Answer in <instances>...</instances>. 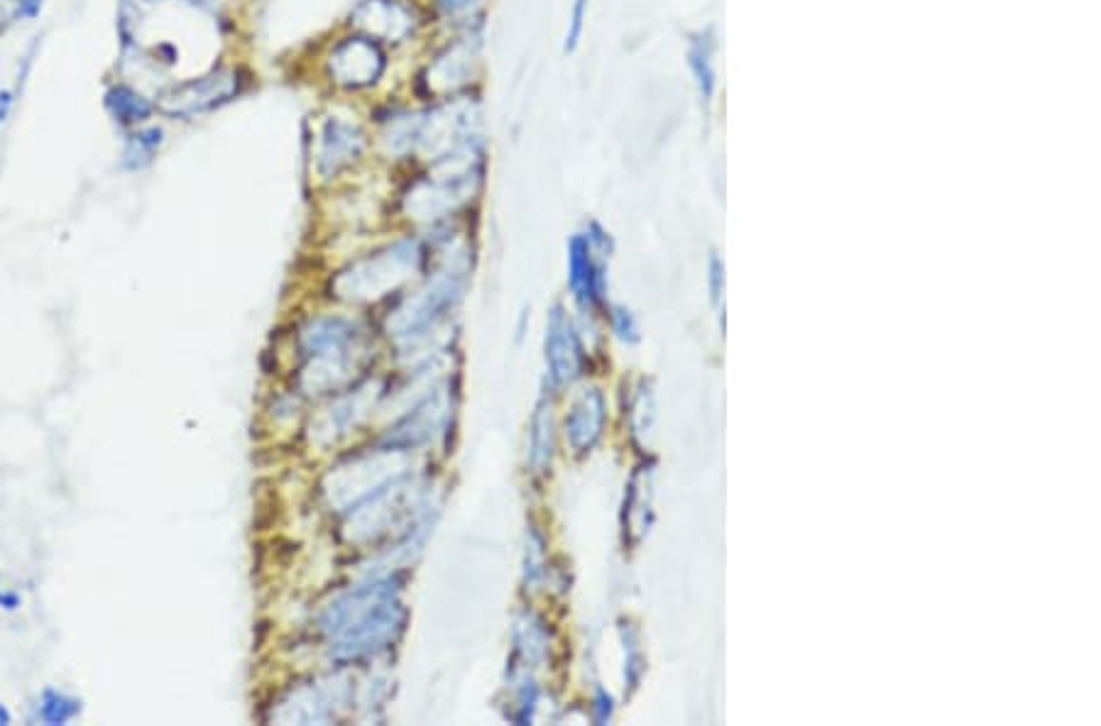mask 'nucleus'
<instances>
[{"mask_svg":"<svg viewBox=\"0 0 1101 726\" xmlns=\"http://www.w3.org/2000/svg\"><path fill=\"white\" fill-rule=\"evenodd\" d=\"M612 331L622 337L624 343H637L639 341V325L634 316L624 309L612 311Z\"/></svg>","mask_w":1101,"mask_h":726,"instance_id":"nucleus-14","label":"nucleus"},{"mask_svg":"<svg viewBox=\"0 0 1101 726\" xmlns=\"http://www.w3.org/2000/svg\"><path fill=\"white\" fill-rule=\"evenodd\" d=\"M353 22L372 38L402 42L414 30V13L402 0H362L353 10Z\"/></svg>","mask_w":1101,"mask_h":726,"instance_id":"nucleus-6","label":"nucleus"},{"mask_svg":"<svg viewBox=\"0 0 1101 726\" xmlns=\"http://www.w3.org/2000/svg\"><path fill=\"white\" fill-rule=\"evenodd\" d=\"M585 6H588V0H578L575 8H573V20H571V30H568V38H565V50L568 52H573L578 42H580V34H583V20H585Z\"/></svg>","mask_w":1101,"mask_h":726,"instance_id":"nucleus-15","label":"nucleus"},{"mask_svg":"<svg viewBox=\"0 0 1101 726\" xmlns=\"http://www.w3.org/2000/svg\"><path fill=\"white\" fill-rule=\"evenodd\" d=\"M362 148H366V135L360 128L343 123V120H329L321 132V150H319V169L323 177H333L353 164Z\"/></svg>","mask_w":1101,"mask_h":726,"instance_id":"nucleus-8","label":"nucleus"},{"mask_svg":"<svg viewBox=\"0 0 1101 726\" xmlns=\"http://www.w3.org/2000/svg\"><path fill=\"white\" fill-rule=\"evenodd\" d=\"M402 604L390 583L370 585L331 604L323 628L331 634L336 653L343 658H360L384 648L402 628Z\"/></svg>","mask_w":1101,"mask_h":726,"instance_id":"nucleus-1","label":"nucleus"},{"mask_svg":"<svg viewBox=\"0 0 1101 726\" xmlns=\"http://www.w3.org/2000/svg\"><path fill=\"white\" fill-rule=\"evenodd\" d=\"M708 57L710 54L705 52L703 42H695L691 47V52H688V59H691V67H693L698 83H700V91H703L705 99H710V93H712V69H710Z\"/></svg>","mask_w":1101,"mask_h":726,"instance_id":"nucleus-13","label":"nucleus"},{"mask_svg":"<svg viewBox=\"0 0 1101 726\" xmlns=\"http://www.w3.org/2000/svg\"><path fill=\"white\" fill-rule=\"evenodd\" d=\"M79 712H81L79 699L62 695V693H54V689H47L40 699V705H38V717L50 726L67 724V722L74 719Z\"/></svg>","mask_w":1101,"mask_h":726,"instance_id":"nucleus-11","label":"nucleus"},{"mask_svg":"<svg viewBox=\"0 0 1101 726\" xmlns=\"http://www.w3.org/2000/svg\"><path fill=\"white\" fill-rule=\"evenodd\" d=\"M331 74L338 83L350 89L368 87L380 79L384 69V57L380 47L368 38H350L343 40L331 52Z\"/></svg>","mask_w":1101,"mask_h":726,"instance_id":"nucleus-4","label":"nucleus"},{"mask_svg":"<svg viewBox=\"0 0 1101 726\" xmlns=\"http://www.w3.org/2000/svg\"><path fill=\"white\" fill-rule=\"evenodd\" d=\"M473 3H478V0H439V6L446 10V13H458V10H466Z\"/></svg>","mask_w":1101,"mask_h":726,"instance_id":"nucleus-20","label":"nucleus"},{"mask_svg":"<svg viewBox=\"0 0 1101 726\" xmlns=\"http://www.w3.org/2000/svg\"><path fill=\"white\" fill-rule=\"evenodd\" d=\"M238 93V74L233 69H218L211 74L181 81L160 95V108L169 115L189 118L231 101Z\"/></svg>","mask_w":1101,"mask_h":726,"instance_id":"nucleus-2","label":"nucleus"},{"mask_svg":"<svg viewBox=\"0 0 1101 726\" xmlns=\"http://www.w3.org/2000/svg\"><path fill=\"white\" fill-rule=\"evenodd\" d=\"M547 360L555 384H571L583 370V347H580L573 325L565 319L561 306L553 309L549 321Z\"/></svg>","mask_w":1101,"mask_h":726,"instance_id":"nucleus-5","label":"nucleus"},{"mask_svg":"<svg viewBox=\"0 0 1101 726\" xmlns=\"http://www.w3.org/2000/svg\"><path fill=\"white\" fill-rule=\"evenodd\" d=\"M20 13V0H0V28Z\"/></svg>","mask_w":1101,"mask_h":726,"instance_id":"nucleus-16","label":"nucleus"},{"mask_svg":"<svg viewBox=\"0 0 1101 726\" xmlns=\"http://www.w3.org/2000/svg\"><path fill=\"white\" fill-rule=\"evenodd\" d=\"M610 717H612V699H610V695L600 693L598 699H595V719L598 722H608Z\"/></svg>","mask_w":1101,"mask_h":726,"instance_id":"nucleus-17","label":"nucleus"},{"mask_svg":"<svg viewBox=\"0 0 1101 726\" xmlns=\"http://www.w3.org/2000/svg\"><path fill=\"white\" fill-rule=\"evenodd\" d=\"M40 6H42V0H20V13L32 18V16H38Z\"/></svg>","mask_w":1101,"mask_h":726,"instance_id":"nucleus-21","label":"nucleus"},{"mask_svg":"<svg viewBox=\"0 0 1101 726\" xmlns=\"http://www.w3.org/2000/svg\"><path fill=\"white\" fill-rule=\"evenodd\" d=\"M604 416H608V406H604L600 390H588L575 399V404L565 416V435L573 451L585 453L600 441Z\"/></svg>","mask_w":1101,"mask_h":726,"instance_id":"nucleus-7","label":"nucleus"},{"mask_svg":"<svg viewBox=\"0 0 1101 726\" xmlns=\"http://www.w3.org/2000/svg\"><path fill=\"white\" fill-rule=\"evenodd\" d=\"M590 230L595 235H575L568 248V282L583 309H592L604 299V264L595 252L608 245V235L598 225Z\"/></svg>","mask_w":1101,"mask_h":726,"instance_id":"nucleus-3","label":"nucleus"},{"mask_svg":"<svg viewBox=\"0 0 1101 726\" xmlns=\"http://www.w3.org/2000/svg\"><path fill=\"white\" fill-rule=\"evenodd\" d=\"M551 453H553L551 411L539 409L534 423H531V453H529L531 465L537 467V472H543V467L551 465Z\"/></svg>","mask_w":1101,"mask_h":726,"instance_id":"nucleus-10","label":"nucleus"},{"mask_svg":"<svg viewBox=\"0 0 1101 726\" xmlns=\"http://www.w3.org/2000/svg\"><path fill=\"white\" fill-rule=\"evenodd\" d=\"M10 111H13V93L0 91V123H6Z\"/></svg>","mask_w":1101,"mask_h":726,"instance_id":"nucleus-19","label":"nucleus"},{"mask_svg":"<svg viewBox=\"0 0 1101 726\" xmlns=\"http://www.w3.org/2000/svg\"><path fill=\"white\" fill-rule=\"evenodd\" d=\"M710 270H712V274H710V282H712V299L720 301V296H722V268H720V260H712Z\"/></svg>","mask_w":1101,"mask_h":726,"instance_id":"nucleus-18","label":"nucleus"},{"mask_svg":"<svg viewBox=\"0 0 1101 726\" xmlns=\"http://www.w3.org/2000/svg\"><path fill=\"white\" fill-rule=\"evenodd\" d=\"M0 604H6V609H16L18 597L16 595H0Z\"/></svg>","mask_w":1101,"mask_h":726,"instance_id":"nucleus-22","label":"nucleus"},{"mask_svg":"<svg viewBox=\"0 0 1101 726\" xmlns=\"http://www.w3.org/2000/svg\"><path fill=\"white\" fill-rule=\"evenodd\" d=\"M106 108L118 123L123 125H136L148 120L152 113V105L142 99L138 91H132L128 87H113L106 93Z\"/></svg>","mask_w":1101,"mask_h":726,"instance_id":"nucleus-9","label":"nucleus"},{"mask_svg":"<svg viewBox=\"0 0 1101 726\" xmlns=\"http://www.w3.org/2000/svg\"><path fill=\"white\" fill-rule=\"evenodd\" d=\"M160 144H162V130L160 128L140 130V132H136V135H130L128 144H126V154H123L126 167H130V169L144 167L152 160V154L157 152Z\"/></svg>","mask_w":1101,"mask_h":726,"instance_id":"nucleus-12","label":"nucleus"},{"mask_svg":"<svg viewBox=\"0 0 1101 726\" xmlns=\"http://www.w3.org/2000/svg\"><path fill=\"white\" fill-rule=\"evenodd\" d=\"M10 719H13V717H10V712H8L3 705H0V726L10 724Z\"/></svg>","mask_w":1101,"mask_h":726,"instance_id":"nucleus-23","label":"nucleus"}]
</instances>
